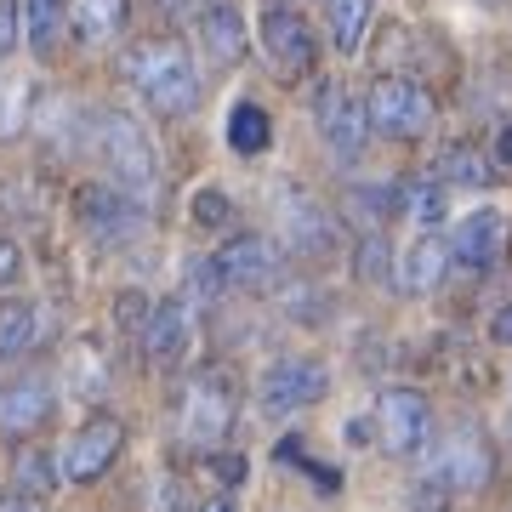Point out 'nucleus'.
Returning a JSON list of instances; mask_svg holds the SVG:
<instances>
[{"label":"nucleus","mask_w":512,"mask_h":512,"mask_svg":"<svg viewBox=\"0 0 512 512\" xmlns=\"http://www.w3.org/2000/svg\"><path fill=\"white\" fill-rule=\"evenodd\" d=\"M92 137H97L92 148H97V160H103V171H109V183L143 200L148 188H154V148H148V137L131 126L126 114H97Z\"/></svg>","instance_id":"3"},{"label":"nucleus","mask_w":512,"mask_h":512,"mask_svg":"<svg viewBox=\"0 0 512 512\" xmlns=\"http://www.w3.org/2000/svg\"><path fill=\"white\" fill-rule=\"evenodd\" d=\"M376 433H382L387 456H421L433 439V410L416 387H387L376 399Z\"/></svg>","instance_id":"7"},{"label":"nucleus","mask_w":512,"mask_h":512,"mask_svg":"<svg viewBox=\"0 0 512 512\" xmlns=\"http://www.w3.org/2000/svg\"><path fill=\"white\" fill-rule=\"evenodd\" d=\"M495 342H507V348H512V302H507V308H501V313H495Z\"/></svg>","instance_id":"35"},{"label":"nucleus","mask_w":512,"mask_h":512,"mask_svg":"<svg viewBox=\"0 0 512 512\" xmlns=\"http://www.w3.org/2000/svg\"><path fill=\"white\" fill-rule=\"evenodd\" d=\"M194 35L205 46V63H217V69H234L239 57H245V46H251L234 0H205L200 12H194Z\"/></svg>","instance_id":"15"},{"label":"nucleus","mask_w":512,"mask_h":512,"mask_svg":"<svg viewBox=\"0 0 512 512\" xmlns=\"http://www.w3.org/2000/svg\"><path fill=\"white\" fill-rule=\"evenodd\" d=\"M439 177L450 188H490L495 183V171H490V160L478 154V143H444L439 148Z\"/></svg>","instance_id":"20"},{"label":"nucleus","mask_w":512,"mask_h":512,"mask_svg":"<svg viewBox=\"0 0 512 512\" xmlns=\"http://www.w3.org/2000/svg\"><path fill=\"white\" fill-rule=\"evenodd\" d=\"M18 274H23V251H18L6 234H0V285H12Z\"/></svg>","instance_id":"33"},{"label":"nucleus","mask_w":512,"mask_h":512,"mask_svg":"<svg viewBox=\"0 0 512 512\" xmlns=\"http://www.w3.org/2000/svg\"><path fill=\"white\" fill-rule=\"evenodd\" d=\"M120 444H126V427H120L114 416H92L69 439V450H63V461H57V473L69 478V484H92V478H103L114 467Z\"/></svg>","instance_id":"9"},{"label":"nucleus","mask_w":512,"mask_h":512,"mask_svg":"<svg viewBox=\"0 0 512 512\" xmlns=\"http://www.w3.org/2000/svg\"><path fill=\"white\" fill-rule=\"evenodd\" d=\"M194 222H200V228H228V222H234V205H228V194H217V188L194 194Z\"/></svg>","instance_id":"27"},{"label":"nucleus","mask_w":512,"mask_h":512,"mask_svg":"<svg viewBox=\"0 0 512 512\" xmlns=\"http://www.w3.org/2000/svg\"><path fill=\"white\" fill-rule=\"evenodd\" d=\"M410 211H416V222H439L444 217V188L421 183L416 194H410Z\"/></svg>","instance_id":"29"},{"label":"nucleus","mask_w":512,"mask_h":512,"mask_svg":"<svg viewBox=\"0 0 512 512\" xmlns=\"http://www.w3.org/2000/svg\"><path fill=\"white\" fill-rule=\"evenodd\" d=\"M359 274H365L370 285H382V279L393 274V251H387L382 234H370L365 245H359Z\"/></svg>","instance_id":"26"},{"label":"nucleus","mask_w":512,"mask_h":512,"mask_svg":"<svg viewBox=\"0 0 512 512\" xmlns=\"http://www.w3.org/2000/svg\"><path fill=\"white\" fill-rule=\"evenodd\" d=\"M126 74L160 120H177V114L200 109V69H194V57L177 40H143L126 57Z\"/></svg>","instance_id":"1"},{"label":"nucleus","mask_w":512,"mask_h":512,"mask_svg":"<svg viewBox=\"0 0 512 512\" xmlns=\"http://www.w3.org/2000/svg\"><path fill=\"white\" fill-rule=\"evenodd\" d=\"M74 365H80V370H74V376H80V387H86V393L97 399V393H103V370H97V353H92V348H80V353H74Z\"/></svg>","instance_id":"30"},{"label":"nucleus","mask_w":512,"mask_h":512,"mask_svg":"<svg viewBox=\"0 0 512 512\" xmlns=\"http://www.w3.org/2000/svg\"><path fill=\"white\" fill-rule=\"evenodd\" d=\"M234 416H239V387L217 365L200 370L177 399V427H183V444H194V450H217L234 433Z\"/></svg>","instance_id":"2"},{"label":"nucleus","mask_w":512,"mask_h":512,"mask_svg":"<svg viewBox=\"0 0 512 512\" xmlns=\"http://www.w3.org/2000/svg\"><path fill=\"white\" fill-rule=\"evenodd\" d=\"M228 143H234V154H262V148L274 143V120H268V109L234 103V109H228Z\"/></svg>","instance_id":"23"},{"label":"nucleus","mask_w":512,"mask_h":512,"mask_svg":"<svg viewBox=\"0 0 512 512\" xmlns=\"http://www.w3.org/2000/svg\"><path fill=\"white\" fill-rule=\"evenodd\" d=\"M495 154H501V165H512V120L501 126V137H495Z\"/></svg>","instance_id":"36"},{"label":"nucleus","mask_w":512,"mask_h":512,"mask_svg":"<svg viewBox=\"0 0 512 512\" xmlns=\"http://www.w3.org/2000/svg\"><path fill=\"white\" fill-rule=\"evenodd\" d=\"M0 512H46V501H35V495H18V490H12V501H0Z\"/></svg>","instance_id":"34"},{"label":"nucleus","mask_w":512,"mask_h":512,"mask_svg":"<svg viewBox=\"0 0 512 512\" xmlns=\"http://www.w3.org/2000/svg\"><path fill=\"white\" fill-rule=\"evenodd\" d=\"M313 120H319V137H325L342 160H353L365 148V109L353 103V92H342L336 80H325L313 92Z\"/></svg>","instance_id":"13"},{"label":"nucleus","mask_w":512,"mask_h":512,"mask_svg":"<svg viewBox=\"0 0 512 512\" xmlns=\"http://www.w3.org/2000/svg\"><path fill=\"white\" fill-rule=\"evenodd\" d=\"M370 6H376V0H330V40H336V52L342 57L359 52L365 23H370Z\"/></svg>","instance_id":"24"},{"label":"nucleus","mask_w":512,"mask_h":512,"mask_svg":"<svg viewBox=\"0 0 512 512\" xmlns=\"http://www.w3.org/2000/svg\"><path fill=\"white\" fill-rule=\"evenodd\" d=\"M35 342H40L35 302H0V359H23Z\"/></svg>","instance_id":"21"},{"label":"nucleus","mask_w":512,"mask_h":512,"mask_svg":"<svg viewBox=\"0 0 512 512\" xmlns=\"http://www.w3.org/2000/svg\"><path fill=\"white\" fill-rule=\"evenodd\" d=\"M74 217H80V228L97 239V245H126V239L143 234V200L137 194H126V188H114V183H92V188H80L74 194Z\"/></svg>","instance_id":"5"},{"label":"nucleus","mask_w":512,"mask_h":512,"mask_svg":"<svg viewBox=\"0 0 512 512\" xmlns=\"http://www.w3.org/2000/svg\"><path fill=\"white\" fill-rule=\"evenodd\" d=\"M330 393V370L319 359H279L268 365V376L256 382V404L262 416H291L302 404H319Z\"/></svg>","instance_id":"6"},{"label":"nucleus","mask_w":512,"mask_h":512,"mask_svg":"<svg viewBox=\"0 0 512 512\" xmlns=\"http://www.w3.org/2000/svg\"><path fill=\"white\" fill-rule=\"evenodd\" d=\"M433 478H439L444 490H484L495 478V456H490V439L461 421L456 433L439 444V456H433Z\"/></svg>","instance_id":"8"},{"label":"nucleus","mask_w":512,"mask_h":512,"mask_svg":"<svg viewBox=\"0 0 512 512\" xmlns=\"http://www.w3.org/2000/svg\"><path fill=\"white\" fill-rule=\"evenodd\" d=\"M262 52H268V63H274L285 80H296V74L313 69L319 46H313V29L296 18L291 6H268V12H262Z\"/></svg>","instance_id":"12"},{"label":"nucleus","mask_w":512,"mask_h":512,"mask_svg":"<svg viewBox=\"0 0 512 512\" xmlns=\"http://www.w3.org/2000/svg\"><path fill=\"white\" fill-rule=\"evenodd\" d=\"M18 23H23V40L40 57H52L63 29H69V0H18Z\"/></svg>","instance_id":"19"},{"label":"nucleus","mask_w":512,"mask_h":512,"mask_svg":"<svg viewBox=\"0 0 512 512\" xmlns=\"http://www.w3.org/2000/svg\"><path fill=\"white\" fill-rule=\"evenodd\" d=\"M279 217H285V239H291L296 256L336 251V217H330L319 200L296 194V188H279Z\"/></svg>","instance_id":"14"},{"label":"nucleus","mask_w":512,"mask_h":512,"mask_svg":"<svg viewBox=\"0 0 512 512\" xmlns=\"http://www.w3.org/2000/svg\"><path fill=\"white\" fill-rule=\"evenodd\" d=\"M126 0H74L69 6V29L74 40H86V46H109L120 29H126Z\"/></svg>","instance_id":"18"},{"label":"nucleus","mask_w":512,"mask_h":512,"mask_svg":"<svg viewBox=\"0 0 512 512\" xmlns=\"http://www.w3.org/2000/svg\"><path fill=\"white\" fill-rule=\"evenodd\" d=\"M12 490L46 501V495L57 490V461L46 456V450H23V456L12 461Z\"/></svg>","instance_id":"25"},{"label":"nucleus","mask_w":512,"mask_h":512,"mask_svg":"<svg viewBox=\"0 0 512 512\" xmlns=\"http://www.w3.org/2000/svg\"><path fill=\"white\" fill-rule=\"evenodd\" d=\"M143 359L154 370H177L188 359V348H194V319H188V308L177 302V296H165V302H154V308L143 313Z\"/></svg>","instance_id":"10"},{"label":"nucleus","mask_w":512,"mask_h":512,"mask_svg":"<svg viewBox=\"0 0 512 512\" xmlns=\"http://www.w3.org/2000/svg\"><path fill=\"white\" fill-rule=\"evenodd\" d=\"M444 268H450V251H444V239L421 234L416 245H410V256H404V291H433L444 279Z\"/></svg>","instance_id":"22"},{"label":"nucleus","mask_w":512,"mask_h":512,"mask_svg":"<svg viewBox=\"0 0 512 512\" xmlns=\"http://www.w3.org/2000/svg\"><path fill=\"white\" fill-rule=\"evenodd\" d=\"M217 268H222V285H239V291H268V285H279V279H285V256H279L274 239L239 234V239H228V245H222Z\"/></svg>","instance_id":"11"},{"label":"nucleus","mask_w":512,"mask_h":512,"mask_svg":"<svg viewBox=\"0 0 512 512\" xmlns=\"http://www.w3.org/2000/svg\"><path fill=\"white\" fill-rule=\"evenodd\" d=\"M52 382L46 376H18L0 387V433H35L52 421Z\"/></svg>","instance_id":"16"},{"label":"nucleus","mask_w":512,"mask_h":512,"mask_svg":"<svg viewBox=\"0 0 512 512\" xmlns=\"http://www.w3.org/2000/svg\"><path fill=\"white\" fill-rule=\"evenodd\" d=\"M188 291L205 296V302H211V296L222 291V268H217V256H205V262H194V268H188Z\"/></svg>","instance_id":"28"},{"label":"nucleus","mask_w":512,"mask_h":512,"mask_svg":"<svg viewBox=\"0 0 512 512\" xmlns=\"http://www.w3.org/2000/svg\"><path fill=\"white\" fill-rule=\"evenodd\" d=\"M18 46V0H0V57H12Z\"/></svg>","instance_id":"31"},{"label":"nucleus","mask_w":512,"mask_h":512,"mask_svg":"<svg viewBox=\"0 0 512 512\" xmlns=\"http://www.w3.org/2000/svg\"><path fill=\"white\" fill-rule=\"evenodd\" d=\"M450 251H456L461 268L484 274V268L495 262V251H501V217H495V211H473V217H461Z\"/></svg>","instance_id":"17"},{"label":"nucleus","mask_w":512,"mask_h":512,"mask_svg":"<svg viewBox=\"0 0 512 512\" xmlns=\"http://www.w3.org/2000/svg\"><path fill=\"white\" fill-rule=\"evenodd\" d=\"M365 126H376L382 137H399V143L427 137L433 131V97L404 74H376L365 92Z\"/></svg>","instance_id":"4"},{"label":"nucleus","mask_w":512,"mask_h":512,"mask_svg":"<svg viewBox=\"0 0 512 512\" xmlns=\"http://www.w3.org/2000/svg\"><path fill=\"white\" fill-rule=\"evenodd\" d=\"M114 313H120V325H126V330H143V313H148V302H143L137 291H126L120 302H114Z\"/></svg>","instance_id":"32"},{"label":"nucleus","mask_w":512,"mask_h":512,"mask_svg":"<svg viewBox=\"0 0 512 512\" xmlns=\"http://www.w3.org/2000/svg\"><path fill=\"white\" fill-rule=\"evenodd\" d=\"M205 512H234V507H228V501H211V507H205Z\"/></svg>","instance_id":"37"}]
</instances>
